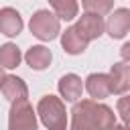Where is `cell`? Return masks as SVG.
<instances>
[{
    "label": "cell",
    "instance_id": "cell-1",
    "mask_svg": "<svg viewBox=\"0 0 130 130\" xmlns=\"http://www.w3.org/2000/svg\"><path fill=\"white\" fill-rule=\"evenodd\" d=\"M37 114L47 130H67V112L65 104L57 95H43L37 106Z\"/></svg>",
    "mask_w": 130,
    "mask_h": 130
},
{
    "label": "cell",
    "instance_id": "cell-2",
    "mask_svg": "<svg viewBox=\"0 0 130 130\" xmlns=\"http://www.w3.org/2000/svg\"><path fill=\"white\" fill-rule=\"evenodd\" d=\"M28 28H30V32H32L37 39H41V41H53V39H57V35L61 32L57 14H53V12H49V10H37V12L30 16Z\"/></svg>",
    "mask_w": 130,
    "mask_h": 130
},
{
    "label": "cell",
    "instance_id": "cell-3",
    "mask_svg": "<svg viewBox=\"0 0 130 130\" xmlns=\"http://www.w3.org/2000/svg\"><path fill=\"white\" fill-rule=\"evenodd\" d=\"M37 114L28 100L12 102L10 114H8V130H37Z\"/></svg>",
    "mask_w": 130,
    "mask_h": 130
},
{
    "label": "cell",
    "instance_id": "cell-4",
    "mask_svg": "<svg viewBox=\"0 0 130 130\" xmlns=\"http://www.w3.org/2000/svg\"><path fill=\"white\" fill-rule=\"evenodd\" d=\"M69 130H95L93 100H81L71 108V128Z\"/></svg>",
    "mask_w": 130,
    "mask_h": 130
},
{
    "label": "cell",
    "instance_id": "cell-5",
    "mask_svg": "<svg viewBox=\"0 0 130 130\" xmlns=\"http://www.w3.org/2000/svg\"><path fill=\"white\" fill-rule=\"evenodd\" d=\"M75 28H77V32H79V35L89 43V41H93V39H100V37H102L104 28H106V22H104V18H102L100 14L85 12V14H81V16H79V20H77Z\"/></svg>",
    "mask_w": 130,
    "mask_h": 130
},
{
    "label": "cell",
    "instance_id": "cell-6",
    "mask_svg": "<svg viewBox=\"0 0 130 130\" xmlns=\"http://www.w3.org/2000/svg\"><path fill=\"white\" fill-rule=\"evenodd\" d=\"M128 30H130V10L128 8H116L106 22V32L112 39H122V37H126Z\"/></svg>",
    "mask_w": 130,
    "mask_h": 130
},
{
    "label": "cell",
    "instance_id": "cell-7",
    "mask_svg": "<svg viewBox=\"0 0 130 130\" xmlns=\"http://www.w3.org/2000/svg\"><path fill=\"white\" fill-rule=\"evenodd\" d=\"M110 85H112V93H126L130 89V65L120 61L114 63L110 69Z\"/></svg>",
    "mask_w": 130,
    "mask_h": 130
},
{
    "label": "cell",
    "instance_id": "cell-8",
    "mask_svg": "<svg viewBox=\"0 0 130 130\" xmlns=\"http://www.w3.org/2000/svg\"><path fill=\"white\" fill-rule=\"evenodd\" d=\"M57 87H59L61 98H65V102H77V100L81 98V91H83L85 85H83V81H81L79 75L67 73V75H63V77L59 79Z\"/></svg>",
    "mask_w": 130,
    "mask_h": 130
},
{
    "label": "cell",
    "instance_id": "cell-9",
    "mask_svg": "<svg viewBox=\"0 0 130 130\" xmlns=\"http://www.w3.org/2000/svg\"><path fill=\"white\" fill-rule=\"evenodd\" d=\"M85 89L93 100H104L112 93L110 85V75L108 73H91L85 79Z\"/></svg>",
    "mask_w": 130,
    "mask_h": 130
},
{
    "label": "cell",
    "instance_id": "cell-10",
    "mask_svg": "<svg viewBox=\"0 0 130 130\" xmlns=\"http://www.w3.org/2000/svg\"><path fill=\"white\" fill-rule=\"evenodd\" d=\"M22 30V16L18 14L16 8H2L0 10V32L6 37H16Z\"/></svg>",
    "mask_w": 130,
    "mask_h": 130
},
{
    "label": "cell",
    "instance_id": "cell-11",
    "mask_svg": "<svg viewBox=\"0 0 130 130\" xmlns=\"http://www.w3.org/2000/svg\"><path fill=\"white\" fill-rule=\"evenodd\" d=\"M51 59H53L51 49H47V47H43V45H35V47H30V49L24 53L26 65H28L30 69H35V71L47 69V67L51 65Z\"/></svg>",
    "mask_w": 130,
    "mask_h": 130
},
{
    "label": "cell",
    "instance_id": "cell-12",
    "mask_svg": "<svg viewBox=\"0 0 130 130\" xmlns=\"http://www.w3.org/2000/svg\"><path fill=\"white\" fill-rule=\"evenodd\" d=\"M61 47L65 53L69 55H81L85 49H87V41L77 32L75 26H69L65 28V32L61 35Z\"/></svg>",
    "mask_w": 130,
    "mask_h": 130
},
{
    "label": "cell",
    "instance_id": "cell-13",
    "mask_svg": "<svg viewBox=\"0 0 130 130\" xmlns=\"http://www.w3.org/2000/svg\"><path fill=\"white\" fill-rule=\"evenodd\" d=\"M0 89H2V93H4V98H6L8 102L26 100V95H28L26 83H24L20 77H16V75H6V79H4V83H2Z\"/></svg>",
    "mask_w": 130,
    "mask_h": 130
},
{
    "label": "cell",
    "instance_id": "cell-14",
    "mask_svg": "<svg viewBox=\"0 0 130 130\" xmlns=\"http://www.w3.org/2000/svg\"><path fill=\"white\" fill-rule=\"evenodd\" d=\"M93 120H95V130H112L116 126V114L106 104L93 102Z\"/></svg>",
    "mask_w": 130,
    "mask_h": 130
},
{
    "label": "cell",
    "instance_id": "cell-15",
    "mask_svg": "<svg viewBox=\"0 0 130 130\" xmlns=\"http://www.w3.org/2000/svg\"><path fill=\"white\" fill-rule=\"evenodd\" d=\"M20 59H22L20 49H18L14 43H6V45L0 47V65H2V67L14 69V67L20 65Z\"/></svg>",
    "mask_w": 130,
    "mask_h": 130
},
{
    "label": "cell",
    "instance_id": "cell-16",
    "mask_svg": "<svg viewBox=\"0 0 130 130\" xmlns=\"http://www.w3.org/2000/svg\"><path fill=\"white\" fill-rule=\"evenodd\" d=\"M49 4L53 6L57 18L61 20H71L77 16V10H79V4L77 0H49Z\"/></svg>",
    "mask_w": 130,
    "mask_h": 130
},
{
    "label": "cell",
    "instance_id": "cell-17",
    "mask_svg": "<svg viewBox=\"0 0 130 130\" xmlns=\"http://www.w3.org/2000/svg\"><path fill=\"white\" fill-rule=\"evenodd\" d=\"M81 6L85 8V12H93V14H106L112 10L114 0H81Z\"/></svg>",
    "mask_w": 130,
    "mask_h": 130
},
{
    "label": "cell",
    "instance_id": "cell-18",
    "mask_svg": "<svg viewBox=\"0 0 130 130\" xmlns=\"http://www.w3.org/2000/svg\"><path fill=\"white\" fill-rule=\"evenodd\" d=\"M116 110H118L120 118L124 120V126L130 130V95H122L116 104Z\"/></svg>",
    "mask_w": 130,
    "mask_h": 130
},
{
    "label": "cell",
    "instance_id": "cell-19",
    "mask_svg": "<svg viewBox=\"0 0 130 130\" xmlns=\"http://www.w3.org/2000/svg\"><path fill=\"white\" fill-rule=\"evenodd\" d=\"M120 55L124 59V63H130V43H124L122 49H120Z\"/></svg>",
    "mask_w": 130,
    "mask_h": 130
},
{
    "label": "cell",
    "instance_id": "cell-20",
    "mask_svg": "<svg viewBox=\"0 0 130 130\" xmlns=\"http://www.w3.org/2000/svg\"><path fill=\"white\" fill-rule=\"evenodd\" d=\"M4 79H6V75H4V67L0 65V87H2V83H4Z\"/></svg>",
    "mask_w": 130,
    "mask_h": 130
},
{
    "label": "cell",
    "instance_id": "cell-21",
    "mask_svg": "<svg viewBox=\"0 0 130 130\" xmlns=\"http://www.w3.org/2000/svg\"><path fill=\"white\" fill-rule=\"evenodd\" d=\"M112 130H128V128H126V126H120V124H116Z\"/></svg>",
    "mask_w": 130,
    "mask_h": 130
}]
</instances>
